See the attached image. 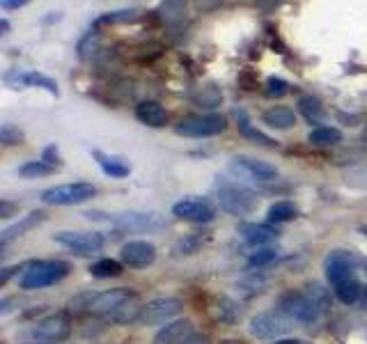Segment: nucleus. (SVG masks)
<instances>
[{
  "instance_id": "obj_25",
  "label": "nucleus",
  "mask_w": 367,
  "mask_h": 344,
  "mask_svg": "<svg viewBox=\"0 0 367 344\" xmlns=\"http://www.w3.org/2000/svg\"><path fill=\"white\" fill-rule=\"evenodd\" d=\"M298 110H301L303 117L307 122H312V124H317V122H319L324 115H326L321 101L317 99V96H312V94H305V96H301V99H298Z\"/></svg>"
},
{
  "instance_id": "obj_40",
  "label": "nucleus",
  "mask_w": 367,
  "mask_h": 344,
  "mask_svg": "<svg viewBox=\"0 0 367 344\" xmlns=\"http://www.w3.org/2000/svg\"><path fill=\"white\" fill-rule=\"evenodd\" d=\"M41 161H44V163H48V166H51V168L60 166V154H57L55 145L46 147V150H44V154H41Z\"/></svg>"
},
{
  "instance_id": "obj_32",
  "label": "nucleus",
  "mask_w": 367,
  "mask_h": 344,
  "mask_svg": "<svg viewBox=\"0 0 367 344\" xmlns=\"http://www.w3.org/2000/svg\"><path fill=\"white\" fill-rule=\"evenodd\" d=\"M285 94H289V83H287L285 78H278V76L266 78V83H264V96H269V99H282Z\"/></svg>"
},
{
  "instance_id": "obj_2",
  "label": "nucleus",
  "mask_w": 367,
  "mask_h": 344,
  "mask_svg": "<svg viewBox=\"0 0 367 344\" xmlns=\"http://www.w3.org/2000/svg\"><path fill=\"white\" fill-rule=\"evenodd\" d=\"M69 273V264L60 259H46V261H32L28 271L21 275V289H44L55 282H60L62 278Z\"/></svg>"
},
{
  "instance_id": "obj_13",
  "label": "nucleus",
  "mask_w": 367,
  "mask_h": 344,
  "mask_svg": "<svg viewBox=\"0 0 367 344\" xmlns=\"http://www.w3.org/2000/svg\"><path fill=\"white\" fill-rule=\"evenodd\" d=\"M172 214L181 220H188V223H209L216 216V209L214 204L205 198H186L174 204Z\"/></svg>"
},
{
  "instance_id": "obj_37",
  "label": "nucleus",
  "mask_w": 367,
  "mask_h": 344,
  "mask_svg": "<svg viewBox=\"0 0 367 344\" xmlns=\"http://www.w3.org/2000/svg\"><path fill=\"white\" fill-rule=\"evenodd\" d=\"M248 259H250V264H253V266H266V264H271L273 259H278V252H275L273 248H266V245H264V248L255 250Z\"/></svg>"
},
{
  "instance_id": "obj_36",
  "label": "nucleus",
  "mask_w": 367,
  "mask_h": 344,
  "mask_svg": "<svg viewBox=\"0 0 367 344\" xmlns=\"http://www.w3.org/2000/svg\"><path fill=\"white\" fill-rule=\"evenodd\" d=\"M0 143L5 147H12V145H21L23 143V131L14 124H3L0 127Z\"/></svg>"
},
{
  "instance_id": "obj_28",
  "label": "nucleus",
  "mask_w": 367,
  "mask_h": 344,
  "mask_svg": "<svg viewBox=\"0 0 367 344\" xmlns=\"http://www.w3.org/2000/svg\"><path fill=\"white\" fill-rule=\"evenodd\" d=\"M237 120H239V131H241V134H244L246 138H250V141L260 143V145H264V147H278V143H275L273 138H269L266 134H262V131H257V129L250 127V122H248V117H246L244 110L237 113Z\"/></svg>"
},
{
  "instance_id": "obj_12",
  "label": "nucleus",
  "mask_w": 367,
  "mask_h": 344,
  "mask_svg": "<svg viewBox=\"0 0 367 344\" xmlns=\"http://www.w3.org/2000/svg\"><path fill=\"white\" fill-rule=\"evenodd\" d=\"M53 239L57 243H62L64 248H69L78 255H90V252H97L104 248V234L99 232H57Z\"/></svg>"
},
{
  "instance_id": "obj_42",
  "label": "nucleus",
  "mask_w": 367,
  "mask_h": 344,
  "mask_svg": "<svg viewBox=\"0 0 367 344\" xmlns=\"http://www.w3.org/2000/svg\"><path fill=\"white\" fill-rule=\"evenodd\" d=\"M30 0H0V7H3V10H19V7H23V5H28Z\"/></svg>"
},
{
  "instance_id": "obj_1",
  "label": "nucleus",
  "mask_w": 367,
  "mask_h": 344,
  "mask_svg": "<svg viewBox=\"0 0 367 344\" xmlns=\"http://www.w3.org/2000/svg\"><path fill=\"white\" fill-rule=\"evenodd\" d=\"M216 200H219L221 209L228 211L232 216H248L257 209V195L246 188L244 184L232 182V179L219 177L216 182Z\"/></svg>"
},
{
  "instance_id": "obj_34",
  "label": "nucleus",
  "mask_w": 367,
  "mask_h": 344,
  "mask_svg": "<svg viewBox=\"0 0 367 344\" xmlns=\"http://www.w3.org/2000/svg\"><path fill=\"white\" fill-rule=\"evenodd\" d=\"M138 19V12L136 10H124V12H108L104 16H99L95 21V28L99 26H108V23H129V21H136Z\"/></svg>"
},
{
  "instance_id": "obj_24",
  "label": "nucleus",
  "mask_w": 367,
  "mask_h": 344,
  "mask_svg": "<svg viewBox=\"0 0 367 344\" xmlns=\"http://www.w3.org/2000/svg\"><path fill=\"white\" fill-rule=\"evenodd\" d=\"M307 143L314 147H333L342 143V134L333 127H317L307 134Z\"/></svg>"
},
{
  "instance_id": "obj_21",
  "label": "nucleus",
  "mask_w": 367,
  "mask_h": 344,
  "mask_svg": "<svg viewBox=\"0 0 367 344\" xmlns=\"http://www.w3.org/2000/svg\"><path fill=\"white\" fill-rule=\"evenodd\" d=\"M41 220H44V214L41 211H32L30 216H26L21 220V223H16V225H12V227H7L5 232H3V236H0V245H7L12 239H16V236H23L28 232V229H32L35 225H39Z\"/></svg>"
},
{
  "instance_id": "obj_43",
  "label": "nucleus",
  "mask_w": 367,
  "mask_h": 344,
  "mask_svg": "<svg viewBox=\"0 0 367 344\" xmlns=\"http://www.w3.org/2000/svg\"><path fill=\"white\" fill-rule=\"evenodd\" d=\"M14 211H16V207L12 202H7V200L0 202V218H12Z\"/></svg>"
},
{
  "instance_id": "obj_23",
  "label": "nucleus",
  "mask_w": 367,
  "mask_h": 344,
  "mask_svg": "<svg viewBox=\"0 0 367 344\" xmlns=\"http://www.w3.org/2000/svg\"><path fill=\"white\" fill-rule=\"evenodd\" d=\"M95 159L97 163L102 166V170L106 172L108 177H115V179H122L127 177L131 172V166H127L122 159H115V157H106L104 152H95Z\"/></svg>"
},
{
  "instance_id": "obj_15",
  "label": "nucleus",
  "mask_w": 367,
  "mask_h": 344,
  "mask_svg": "<svg viewBox=\"0 0 367 344\" xmlns=\"http://www.w3.org/2000/svg\"><path fill=\"white\" fill-rule=\"evenodd\" d=\"M5 83L14 87V89H26V87H44L48 89L51 94H60V89H57V83L53 78L44 76V73L39 71H26V69H10L5 73Z\"/></svg>"
},
{
  "instance_id": "obj_3",
  "label": "nucleus",
  "mask_w": 367,
  "mask_h": 344,
  "mask_svg": "<svg viewBox=\"0 0 367 344\" xmlns=\"http://www.w3.org/2000/svg\"><path fill=\"white\" fill-rule=\"evenodd\" d=\"M97 195V186L88 182H76V184H60L51 186L41 193V202L51 204V207H74V204H83L92 200Z\"/></svg>"
},
{
  "instance_id": "obj_5",
  "label": "nucleus",
  "mask_w": 367,
  "mask_h": 344,
  "mask_svg": "<svg viewBox=\"0 0 367 344\" xmlns=\"http://www.w3.org/2000/svg\"><path fill=\"white\" fill-rule=\"evenodd\" d=\"M278 313H282L291 322L298 324H312L321 317L319 310L314 308V303L305 296L303 292H294L289 289L278 299Z\"/></svg>"
},
{
  "instance_id": "obj_16",
  "label": "nucleus",
  "mask_w": 367,
  "mask_h": 344,
  "mask_svg": "<svg viewBox=\"0 0 367 344\" xmlns=\"http://www.w3.org/2000/svg\"><path fill=\"white\" fill-rule=\"evenodd\" d=\"M120 257H122V264L129 268H147L154 264L156 248H154V243H149V241H129V243H124Z\"/></svg>"
},
{
  "instance_id": "obj_38",
  "label": "nucleus",
  "mask_w": 367,
  "mask_h": 344,
  "mask_svg": "<svg viewBox=\"0 0 367 344\" xmlns=\"http://www.w3.org/2000/svg\"><path fill=\"white\" fill-rule=\"evenodd\" d=\"M347 184H349V186H356V188H367V168L349 170V175H347Z\"/></svg>"
},
{
  "instance_id": "obj_6",
  "label": "nucleus",
  "mask_w": 367,
  "mask_h": 344,
  "mask_svg": "<svg viewBox=\"0 0 367 344\" xmlns=\"http://www.w3.org/2000/svg\"><path fill=\"white\" fill-rule=\"evenodd\" d=\"M30 335L37 344H62L71 335V319L67 313L48 315L32 326Z\"/></svg>"
},
{
  "instance_id": "obj_27",
  "label": "nucleus",
  "mask_w": 367,
  "mask_h": 344,
  "mask_svg": "<svg viewBox=\"0 0 367 344\" xmlns=\"http://www.w3.org/2000/svg\"><path fill=\"white\" fill-rule=\"evenodd\" d=\"M333 289H335V296L345 303V306H354V303H358V299H361V294H363V287H361V282L356 280V278L335 285Z\"/></svg>"
},
{
  "instance_id": "obj_45",
  "label": "nucleus",
  "mask_w": 367,
  "mask_h": 344,
  "mask_svg": "<svg viewBox=\"0 0 367 344\" xmlns=\"http://www.w3.org/2000/svg\"><path fill=\"white\" fill-rule=\"evenodd\" d=\"M239 83L244 85V89H255V87H257V83L248 76V73H241V76H239Z\"/></svg>"
},
{
  "instance_id": "obj_49",
  "label": "nucleus",
  "mask_w": 367,
  "mask_h": 344,
  "mask_svg": "<svg viewBox=\"0 0 367 344\" xmlns=\"http://www.w3.org/2000/svg\"><path fill=\"white\" fill-rule=\"evenodd\" d=\"M365 306H367V296H365Z\"/></svg>"
},
{
  "instance_id": "obj_31",
  "label": "nucleus",
  "mask_w": 367,
  "mask_h": 344,
  "mask_svg": "<svg viewBox=\"0 0 367 344\" xmlns=\"http://www.w3.org/2000/svg\"><path fill=\"white\" fill-rule=\"evenodd\" d=\"M193 101L202 106V108H216V106H221L223 101V92L216 85L200 87V92L193 94Z\"/></svg>"
},
{
  "instance_id": "obj_29",
  "label": "nucleus",
  "mask_w": 367,
  "mask_h": 344,
  "mask_svg": "<svg viewBox=\"0 0 367 344\" xmlns=\"http://www.w3.org/2000/svg\"><path fill=\"white\" fill-rule=\"evenodd\" d=\"M296 207L291 202L287 200H282V202H275L269 207V220L271 223H289V220H294L296 218Z\"/></svg>"
},
{
  "instance_id": "obj_20",
  "label": "nucleus",
  "mask_w": 367,
  "mask_h": 344,
  "mask_svg": "<svg viewBox=\"0 0 367 344\" xmlns=\"http://www.w3.org/2000/svg\"><path fill=\"white\" fill-rule=\"evenodd\" d=\"M264 124H269L271 129H291L296 124V115L291 108H287V106H273V108H269L264 115H262Z\"/></svg>"
},
{
  "instance_id": "obj_7",
  "label": "nucleus",
  "mask_w": 367,
  "mask_h": 344,
  "mask_svg": "<svg viewBox=\"0 0 367 344\" xmlns=\"http://www.w3.org/2000/svg\"><path fill=\"white\" fill-rule=\"evenodd\" d=\"M294 322L287 319L282 313H262L250 319L248 331L257 340H280L282 335H287L294 326Z\"/></svg>"
},
{
  "instance_id": "obj_22",
  "label": "nucleus",
  "mask_w": 367,
  "mask_h": 344,
  "mask_svg": "<svg viewBox=\"0 0 367 344\" xmlns=\"http://www.w3.org/2000/svg\"><path fill=\"white\" fill-rule=\"evenodd\" d=\"M140 313H143V306H140L136 296H131L127 303H122V306L106 319H111L113 324H131V322H138Z\"/></svg>"
},
{
  "instance_id": "obj_17",
  "label": "nucleus",
  "mask_w": 367,
  "mask_h": 344,
  "mask_svg": "<svg viewBox=\"0 0 367 344\" xmlns=\"http://www.w3.org/2000/svg\"><path fill=\"white\" fill-rule=\"evenodd\" d=\"M239 234L244 236L250 245H257V248H264V245L273 243L280 236V232L273 225H264V223H241Z\"/></svg>"
},
{
  "instance_id": "obj_41",
  "label": "nucleus",
  "mask_w": 367,
  "mask_h": 344,
  "mask_svg": "<svg viewBox=\"0 0 367 344\" xmlns=\"http://www.w3.org/2000/svg\"><path fill=\"white\" fill-rule=\"evenodd\" d=\"M195 248H198V241H193V239H186V241H181L177 248H174V252L179 255V250H184V255H191V252H195Z\"/></svg>"
},
{
  "instance_id": "obj_47",
  "label": "nucleus",
  "mask_w": 367,
  "mask_h": 344,
  "mask_svg": "<svg viewBox=\"0 0 367 344\" xmlns=\"http://www.w3.org/2000/svg\"><path fill=\"white\" fill-rule=\"evenodd\" d=\"M273 344H301L298 340H285V338H280V340H275Z\"/></svg>"
},
{
  "instance_id": "obj_46",
  "label": "nucleus",
  "mask_w": 367,
  "mask_h": 344,
  "mask_svg": "<svg viewBox=\"0 0 367 344\" xmlns=\"http://www.w3.org/2000/svg\"><path fill=\"white\" fill-rule=\"evenodd\" d=\"M7 32H10V21H7V19H3V21H0V35H7Z\"/></svg>"
},
{
  "instance_id": "obj_8",
  "label": "nucleus",
  "mask_w": 367,
  "mask_h": 344,
  "mask_svg": "<svg viewBox=\"0 0 367 344\" xmlns=\"http://www.w3.org/2000/svg\"><path fill=\"white\" fill-rule=\"evenodd\" d=\"M113 227L122 234H145L163 227V216L158 214H143V211H127V214L113 216Z\"/></svg>"
},
{
  "instance_id": "obj_48",
  "label": "nucleus",
  "mask_w": 367,
  "mask_h": 344,
  "mask_svg": "<svg viewBox=\"0 0 367 344\" xmlns=\"http://www.w3.org/2000/svg\"><path fill=\"white\" fill-rule=\"evenodd\" d=\"M53 21H60V14H51V16H46L44 23H53Z\"/></svg>"
},
{
  "instance_id": "obj_18",
  "label": "nucleus",
  "mask_w": 367,
  "mask_h": 344,
  "mask_svg": "<svg viewBox=\"0 0 367 344\" xmlns=\"http://www.w3.org/2000/svg\"><path fill=\"white\" fill-rule=\"evenodd\" d=\"M193 335V322L191 319H177V322L165 324L156 333L154 344H184Z\"/></svg>"
},
{
  "instance_id": "obj_39",
  "label": "nucleus",
  "mask_w": 367,
  "mask_h": 344,
  "mask_svg": "<svg viewBox=\"0 0 367 344\" xmlns=\"http://www.w3.org/2000/svg\"><path fill=\"white\" fill-rule=\"evenodd\" d=\"M221 319L223 322H235L237 319V315H239V308L235 306V303H232L230 299H221Z\"/></svg>"
},
{
  "instance_id": "obj_9",
  "label": "nucleus",
  "mask_w": 367,
  "mask_h": 344,
  "mask_svg": "<svg viewBox=\"0 0 367 344\" xmlns=\"http://www.w3.org/2000/svg\"><path fill=\"white\" fill-rule=\"evenodd\" d=\"M181 301L172 299V296H163V299H154L149 301L147 306H143V313H140L138 322L143 326H158L170 322L172 317H177L181 313Z\"/></svg>"
},
{
  "instance_id": "obj_11",
  "label": "nucleus",
  "mask_w": 367,
  "mask_h": 344,
  "mask_svg": "<svg viewBox=\"0 0 367 344\" xmlns=\"http://www.w3.org/2000/svg\"><path fill=\"white\" fill-rule=\"evenodd\" d=\"M356 264H358V257L354 252L349 250H331L328 257H326V278L328 282L335 287L345 280H352L354 271H356Z\"/></svg>"
},
{
  "instance_id": "obj_35",
  "label": "nucleus",
  "mask_w": 367,
  "mask_h": 344,
  "mask_svg": "<svg viewBox=\"0 0 367 344\" xmlns=\"http://www.w3.org/2000/svg\"><path fill=\"white\" fill-rule=\"evenodd\" d=\"M158 12H161V16L168 23L179 21V19H184V0H165Z\"/></svg>"
},
{
  "instance_id": "obj_10",
  "label": "nucleus",
  "mask_w": 367,
  "mask_h": 344,
  "mask_svg": "<svg viewBox=\"0 0 367 344\" xmlns=\"http://www.w3.org/2000/svg\"><path fill=\"white\" fill-rule=\"evenodd\" d=\"M230 168L239 172L241 177H248L253 182H275L278 179V168L271 166V163L260 161V159H253V157H235L230 163Z\"/></svg>"
},
{
  "instance_id": "obj_4",
  "label": "nucleus",
  "mask_w": 367,
  "mask_h": 344,
  "mask_svg": "<svg viewBox=\"0 0 367 344\" xmlns=\"http://www.w3.org/2000/svg\"><path fill=\"white\" fill-rule=\"evenodd\" d=\"M228 129V120L223 115H188V117L179 120V124L174 127L179 136L186 138H214L225 134Z\"/></svg>"
},
{
  "instance_id": "obj_30",
  "label": "nucleus",
  "mask_w": 367,
  "mask_h": 344,
  "mask_svg": "<svg viewBox=\"0 0 367 344\" xmlns=\"http://www.w3.org/2000/svg\"><path fill=\"white\" fill-rule=\"evenodd\" d=\"M90 273L104 280V278H118L122 273V264L118 259H99L90 266Z\"/></svg>"
},
{
  "instance_id": "obj_26",
  "label": "nucleus",
  "mask_w": 367,
  "mask_h": 344,
  "mask_svg": "<svg viewBox=\"0 0 367 344\" xmlns=\"http://www.w3.org/2000/svg\"><path fill=\"white\" fill-rule=\"evenodd\" d=\"M303 294L314 303V308L319 310L321 315L331 308V292H328L324 285H319V282H310V285H305Z\"/></svg>"
},
{
  "instance_id": "obj_33",
  "label": "nucleus",
  "mask_w": 367,
  "mask_h": 344,
  "mask_svg": "<svg viewBox=\"0 0 367 344\" xmlns=\"http://www.w3.org/2000/svg\"><path fill=\"white\" fill-rule=\"evenodd\" d=\"M55 168H51L48 163L44 161H28L23 163V166L19 168V175L26 177V179H35V177H44V175H51Z\"/></svg>"
},
{
  "instance_id": "obj_44",
  "label": "nucleus",
  "mask_w": 367,
  "mask_h": 344,
  "mask_svg": "<svg viewBox=\"0 0 367 344\" xmlns=\"http://www.w3.org/2000/svg\"><path fill=\"white\" fill-rule=\"evenodd\" d=\"M184 344H212L209 342V338H207V335H202V333H193L191 335V338L184 342Z\"/></svg>"
},
{
  "instance_id": "obj_14",
  "label": "nucleus",
  "mask_w": 367,
  "mask_h": 344,
  "mask_svg": "<svg viewBox=\"0 0 367 344\" xmlns=\"http://www.w3.org/2000/svg\"><path fill=\"white\" fill-rule=\"evenodd\" d=\"M133 296L131 289L127 287H118V289H108V292H99L92 296L90 306H88V315L95 317H111L115 310H118L122 303H127Z\"/></svg>"
},
{
  "instance_id": "obj_19",
  "label": "nucleus",
  "mask_w": 367,
  "mask_h": 344,
  "mask_svg": "<svg viewBox=\"0 0 367 344\" xmlns=\"http://www.w3.org/2000/svg\"><path fill=\"white\" fill-rule=\"evenodd\" d=\"M136 117H138V122H143L145 127H152V129H161V127L168 124V110H165L158 101L138 103Z\"/></svg>"
}]
</instances>
